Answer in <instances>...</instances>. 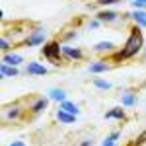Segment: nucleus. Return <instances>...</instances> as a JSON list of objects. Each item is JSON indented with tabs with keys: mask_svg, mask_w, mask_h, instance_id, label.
Returning a JSON list of instances; mask_svg holds the SVG:
<instances>
[{
	"mask_svg": "<svg viewBox=\"0 0 146 146\" xmlns=\"http://www.w3.org/2000/svg\"><path fill=\"white\" fill-rule=\"evenodd\" d=\"M142 45H144L142 31H140V27H135V29L131 31V35H129V39H127V43H125L123 51H121V53H117V60H125V58L135 56L136 53H140Z\"/></svg>",
	"mask_w": 146,
	"mask_h": 146,
	"instance_id": "1",
	"label": "nucleus"
},
{
	"mask_svg": "<svg viewBox=\"0 0 146 146\" xmlns=\"http://www.w3.org/2000/svg\"><path fill=\"white\" fill-rule=\"evenodd\" d=\"M60 55H62V47L58 45V43H55V41H51V43H47V45L43 47V56H45L47 60L55 62V64H58Z\"/></svg>",
	"mask_w": 146,
	"mask_h": 146,
	"instance_id": "2",
	"label": "nucleus"
},
{
	"mask_svg": "<svg viewBox=\"0 0 146 146\" xmlns=\"http://www.w3.org/2000/svg\"><path fill=\"white\" fill-rule=\"evenodd\" d=\"M47 39V33H45V29H35L33 33L27 37V41H25V45L27 47H35V45H41L43 41Z\"/></svg>",
	"mask_w": 146,
	"mask_h": 146,
	"instance_id": "3",
	"label": "nucleus"
},
{
	"mask_svg": "<svg viewBox=\"0 0 146 146\" xmlns=\"http://www.w3.org/2000/svg\"><path fill=\"white\" fill-rule=\"evenodd\" d=\"M25 72L29 76H43V74H47V68L43 64H39V62H29L27 68H25Z\"/></svg>",
	"mask_w": 146,
	"mask_h": 146,
	"instance_id": "4",
	"label": "nucleus"
},
{
	"mask_svg": "<svg viewBox=\"0 0 146 146\" xmlns=\"http://www.w3.org/2000/svg\"><path fill=\"white\" fill-rule=\"evenodd\" d=\"M62 56H66V58H82V51L78 47L62 45Z\"/></svg>",
	"mask_w": 146,
	"mask_h": 146,
	"instance_id": "5",
	"label": "nucleus"
},
{
	"mask_svg": "<svg viewBox=\"0 0 146 146\" xmlns=\"http://www.w3.org/2000/svg\"><path fill=\"white\" fill-rule=\"evenodd\" d=\"M105 70H109V64L103 62V60H96V62H92L90 66H88L90 74H100V72H105Z\"/></svg>",
	"mask_w": 146,
	"mask_h": 146,
	"instance_id": "6",
	"label": "nucleus"
},
{
	"mask_svg": "<svg viewBox=\"0 0 146 146\" xmlns=\"http://www.w3.org/2000/svg\"><path fill=\"white\" fill-rule=\"evenodd\" d=\"M0 76H2V78H14V76H18V68L12 66V64L2 62V66H0Z\"/></svg>",
	"mask_w": 146,
	"mask_h": 146,
	"instance_id": "7",
	"label": "nucleus"
},
{
	"mask_svg": "<svg viewBox=\"0 0 146 146\" xmlns=\"http://www.w3.org/2000/svg\"><path fill=\"white\" fill-rule=\"evenodd\" d=\"M56 119H58L60 123H64V125H72L76 121V115L64 111V109H58V111H56Z\"/></svg>",
	"mask_w": 146,
	"mask_h": 146,
	"instance_id": "8",
	"label": "nucleus"
},
{
	"mask_svg": "<svg viewBox=\"0 0 146 146\" xmlns=\"http://www.w3.org/2000/svg\"><path fill=\"white\" fill-rule=\"evenodd\" d=\"M49 100L62 103V101H66V92H64V90H60V88H53V90L49 92Z\"/></svg>",
	"mask_w": 146,
	"mask_h": 146,
	"instance_id": "9",
	"label": "nucleus"
},
{
	"mask_svg": "<svg viewBox=\"0 0 146 146\" xmlns=\"http://www.w3.org/2000/svg\"><path fill=\"white\" fill-rule=\"evenodd\" d=\"M131 18L136 22L138 27H146V10H135L131 14Z\"/></svg>",
	"mask_w": 146,
	"mask_h": 146,
	"instance_id": "10",
	"label": "nucleus"
},
{
	"mask_svg": "<svg viewBox=\"0 0 146 146\" xmlns=\"http://www.w3.org/2000/svg\"><path fill=\"white\" fill-rule=\"evenodd\" d=\"M117 16H119V14H115V12H111V10H103V12H100L96 18H98L100 22L109 23V22H115V20H117Z\"/></svg>",
	"mask_w": 146,
	"mask_h": 146,
	"instance_id": "11",
	"label": "nucleus"
},
{
	"mask_svg": "<svg viewBox=\"0 0 146 146\" xmlns=\"http://www.w3.org/2000/svg\"><path fill=\"white\" fill-rule=\"evenodd\" d=\"M2 62H6V64H12V66H18L20 62H23V56H22V55H16V53H12V55H4Z\"/></svg>",
	"mask_w": 146,
	"mask_h": 146,
	"instance_id": "12",
	"label": "nucleus"
},
{
	"mask_svg": "<svg viewBox=\"0 0 146 146\" xmlns=\"http://www.w3.org/2000/svg\"><path fill=\"white\" fill-rule=\"evenodd\" d=\"M121 103H123L125 107H133V105H136V94H133V92H127V94H123Z\"/></svg>",
	"mask_w": 146,
	"mask_h": 146,
	"instance_id": "13",
	"label": "nucleus"
},
{
	"mask_svg": "<svg viewBox=\"0 0 146 146\" xmlns=\"http://www.w3.org/2000/svg\"><path fill=\"white\" fill-rule=\"evenodd\" d=\"M113 47H115L113 41H100L98 45L94 47V51L96 53H107V51H113Z\"/></svg>",
	"mask_w": 146,
	"mask_h": 146,
	"instance_id": "14",
	"label": "nucleus"
},
{
	"mask_svg": "<svg viewBox=\"0 0 146 146\" xmlns=\"http://www.w3.org/2000/svg\"><path fill=\"white\" fill-rule=\"evenodd\" d=\"M47 103H49V98H39V100L31 105V111L33 113H41L43 109H47Z\"/></svg>",
	"mask_w": 146,
	"mask_h": 146,
	"instance_id": "15",
	"label": "nucleus"
},
{
	"mask_svg": "<svg viewBox=\"0 0 146 146\" xmlns=\"http://www.w3.org/2000/svg\"><path fill=\"white\" fill-rule=\"evenodd\" d=\"M105 119H125V111L121 109V107H113L111 111H107L105 113Z\"/></svg>",
	"mask_w": 146,
	"mask_h": 146,
	"instance_id": "16",
	"label": "nucleus"
},
{
	"mask_svg": "<svg viewBox=\"0 0 146 146\" xmlns=\"http://www.w3.org/2000/svg\"><path fill=\"white\" fill-rule=\"evenodd\" d=\"M60 109H64V111H68V113H72V115H78L80 113V109H78V105L76 103H72V101H62L60 103Z\"/></svg>",
	"mask_w": 146,
	"mask_h": 146,
	"instance_id": "17",
	"label": "nucleus"
},
{
	"mask_svg": "<svg viewBox=\"0 0 146 146\" xmlns=\"http://www.w3.org/2000/svg\"><path fill=\"white\" fill-rule=\"evenodd\" d=\"M94 86H96V88H100V90H109V88H111V82L101 80V78H94Z\"/></svg>",
	"mask_w": 146,
	"mask_h": 146,
	"instance_id": "18",
	"label": "nucleus"
},
{
	"mask_svg": "<svg viewBox=\"0 0 146 146\" xmlns=\"http://www.w3.org/2000/svg\"><path fill=\"white\" fill-rule=\"evenodd\" d=\"M117 138H119V133H111V135L101 142V146H115L117 144Z\"/></svg>",
	"mask_w": 146,
	"mask_h": 146,
	"instance_id": "19",
	"label": "nucleus"
},
{
	"mask_svg": "<svg viewBox=\"0 0 146 146\" xmlns=\"http://www.w3.org/2000/svg\"><path fill=\"white\" fill-rule=\"evenodd\" d=\"M135 10H146V0H131Z\"/></svg>",
	"mask_w": 146,
	"mask_h": 146,
	"instance_id": "20",
	"label": "nucleus"
},
{
	"mask_svg": "<svg viewBox=\"0 0 146 146\" xmlns=\"http://www.w3.org/2000/svg\"><path fill=\"white\" fill-rule=\"evenodd\" d=\"M20 115V107L18 105H14V107H10L8 111H6V117H10V119H16Z\"/></svg>",
	"mask_w": 146,
	"mask_h": 146,
	"instance_id": "21",
	"label": "nucleus"
},
{
	"mask_svg": "<svg viewBox=\"0 0 146 146\" xmlns=\"http://www.w3.org/2000/svg\"><path fill=\"white\" fill-rule=\"evenodd\" d=\"M117 2H121V0H98L100 6H111V4H117Z\"/></svg>",
	"mask_w": 146,
	"mask_h": 146,
	"instance_id": "22",
	"label": "nucleus"
},
{
	"mask_svg": "<svg viewBox=\"0 0 146 146\" xmlns=\"http://www.w3.org/2000/svg\"><path fill=\"white\" fill-rule=\"evenodd\" d=\"M100 20H98V18H96V20H92V22H90V29H96V27H100Z\"/></svg>",
	"mask_w": 146,
	"mask_h": 146,
	"instance_id": "23",
	"label": "nucleus"
},
{
	"mask_svg": "<svg viewBox=\"0 0 146 146\" xmlns=\"http://www.w3.org/2000/svg\"><path fill=\"white\" fill-rule=\"evenodd\" d=\"M0 49H2V51H6V49H8V39H4V37L0 39Z\"/></svg>",
	"mask_w": 146,
	"mask_h": 146,
	"instance_id": "24",
	"label": "nucleus"
},
{
	"mask_svg": "<svg viewBox=\"0 0 146 146\" xmlns=\"http://www.w3.org/2000/svg\"><path fill=\"white\" fill-rule=\"evenodd\" d=\"M144 140H146V131H144V133H142L140 136H138V138H136V144H142Z\"/></svg>",
	"mask_w": 146,
	"mask_h": 146,
	"instance_id": "25",
	"label": "nucleus"
},
{
	"mask_svg": "<svg viewBox=\"0 0 146 146\" xmlns=\"http://www.w3.org/2000/svg\"><path fill=\"white\" fill-rule=\"evenodd\" d=\"M8 146H25V142H23V140H14V142H10Z\"/></svg>",
	"mask_w": 146,
	"mask_h": 146,
	"instance_id": "26",
	"label": "nucleus"
},
{
	"mask_svg": "<svg viewBox=\"0 0 146 146\" xmlns=\"http://www.w3.org/2000/svg\"><path fill=\"white\" fill-rule=\"evenodd\" d=\"M66 39H76V31H72V33L66 35Z\"/></svg>",
	"mask_w": 146,
	"mask_h": 146,
	"instance_id": "27",
	"label": "nucleus"
},
{
	"mask_svg": "<svg viewBox=\"0 0 146 146\" xmlns=\"http://www.w3.org/2000/svg\"><path fill=\"white\" fill-rule=\"evenodd\" d=\"M92 144H94L92 140H84V142H82V144H80V146H92Z\"/></svg>",
	"mask_w": 146,
	"mask_h": 146,
	"instance_id": "28",
	"label": "nucleus"
},
{
	"mask_svg": "<svg viewBox=\"0 0 146 146\" xmlns=\"http://www.w3.org/2000/svg\"><path fill=\"white\" fill-rule=\"evenodd\" d=\"M144 86H146V82H144Z\"/></svg>",
	"mask_w": 146,
	"mask_h": 146,
	"instance_id": "29",
	"label": "nucleus"
}]
</instances>
